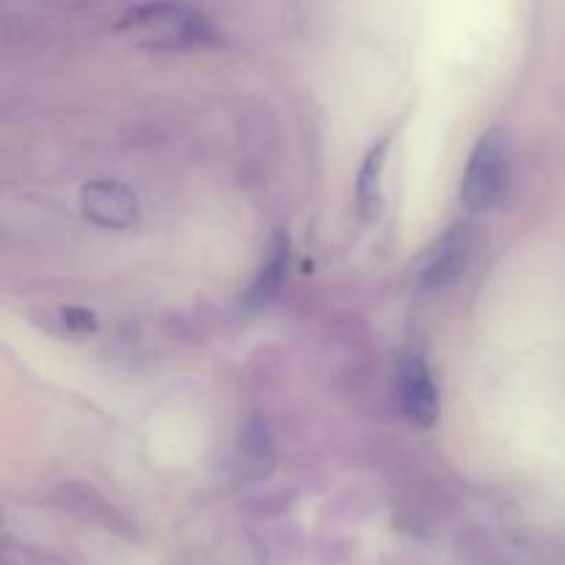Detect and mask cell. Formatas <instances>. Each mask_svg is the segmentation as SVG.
<instances>
[{"mask_svg": "<svg viewBox=\"0 0 565 565\" xmlns=\"http://www.w3.org/2000/svg\"><path fill=\"white\" fill-rule=\"evenodd\" d=\"M121 31L130 33L143 47L154 50H185L215 42V28L202 11L171 0L130 9L121 20Z\"/></svg>", "mask_w": 565, "mask_h": 565, "instance_id": "cell-1", "label": "cell"}, {"mask_svg": "<svg viewBox=\"0 0 565 565\" xmlns=\"http://www.w3.org/2000/svg\"><path fill=\"white\" fill-rule=\"evenodd\" d=\"M511 174V141L494 127L472 149L461 180V204L469 213H486L502 199Z\"/></svg>", "mask_w": 565, "mask_h": 565, "instance_id": "cell-2", "label": "cell"}, {"mask_svg": "<svg viewBox=\"0 0 565 565\" xmlns=\"http://www.w3.org/2000/svg\"><path fill=\"white\" fill-rule=\"evenodd\" d=\"M397 401L403 417L417 428H430L439 417V392L430 375L428 362L417 353H408L397 370Z\"/></svg>", "mask_w": 565, "mask_h": 565, "instance_id": "cell-3", "label": "cell"}, {"mask_svg": "<svg viewBox=\"0 0 565 565\" xmlns=\"http://www.w3.org/2000/svg\"><path fill=\"white\" fill-rule=\"evenodd\" d=\"M81 210L88 221L105 230H132L141 215L130 188L114 180L86 182L81 191Z\"/></svg>", "mask_w": 565, "mask_h": 565, "instance_id": "cell-4", "label": "cell"}, {"mask_svg": "<svg viewBox=\"0 0 565 565\" xmlns=\"http://www.w3.org/2000/svg\"><path fill=\"white\" fill-rule=\"evenodd\" d=\"M469 248H472V230L467 224H456L439 237L423 268V285L430 290H441L458 281L467 270Z\"/></svg>", "mask_w": 565, "mask_h": 565, "instance_id": "cell-5", "label": "cell"}, {"mask_svg": "<svg viewBox=\"0 0 565 565\" xmlns=\"http://www.w3.org/2000/svg\"><path fill=\"white\" fill-rule=\"evenodd\" d=\"M392 136H384L367 149L362 160V169L356 177V210L364 221L379 218L384 207V166L390 154Z\"/></svg>", "mask_w": 565, "mask_h": 565, "instance_id": "cell-6", "label": "cell"}, {"mask_svg": "<svg viewBox=\"0 0 565 565\" xmlns=\"http://www.w3.org/2000/svg\"><path fill=\"white\" fill-rule=\"evenodd\" d=\"M287 259H290V241H287V235L279 232V235H274V241H270V252L268 257H265L263 270L257 274L254 285L248 287V307H265V303L274 301L276 292L281 290V281H285Z\"/></svg>", "mask_w": 565, "mask_h": 565, "instance_id": "cell-7", "label": "cell"}, {"mask_svg": "<svg viewBox=\"0 0 565 565\" xmlns=\"http://www.w3.org/2000/svg\"><path fill=\"white\" fill-rule=\"evenodd\" d=\"M241 447L246 461L254 463V469H257V478H263V475L270 472V467H274V441H270L268 428H265L259 419H254V423L246 425Z\"/></svg>", "mask_w": 565, "mask_h": 565, "instance_id": "cell-8", "label": "cell"}, {"mask_svg": "<svg viewBox=\"0 0 565 565\" xmlns=\"http://www.w3.org/2000/svg\"><path fill=\"white\" fill-rule=\"evenodd\" d=\"M0 565H70L61 555L47 550H39L31 544H14L6 541L3 552H0Z\"/></svg>", "mask_w": 565, "mask_h": 565, "instance_id": "cell-9", "label": "cell"}, {"mask_svg": "<svg viewBox=\"0 0 565 565\" xmlns=\"http://www.w3.org/2000/svg\"><path fill=\"white\" fill-rule=\"evenodd\" d=\"M55 318H58V326L64 334H94L97 331V318L88 309L64 307L55 312Z\"/></svg>", "mask_w": 565, "mask_h": 565, "instance_id": "cell-10", "label": "cell"}]
</instances>
